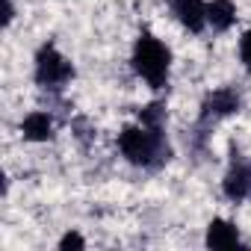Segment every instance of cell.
Listing matches in <instances>:
<instances>
[{"label":"cell","mask_w":251,"mask_h":251,"mask_svg":"<svg viewBox=\"0 0 251 251\" xmlns=\"http://www.w3.org/2000/svg\"><path fill=\"white\" fill-rule=\"evenodd\" d=\"M222 192L227 201L239 204L245 198H251V163L242 160L239 154H233L230 160V169L225 172V180H222Z\"/></svg>","instance_id":"5"},{"label":"cell","mask_w":251,"mask_h":251,"mask_svg":"<svg viewBox=\"0 0 251 251\" xmlns=\"http://www.w3.org/2000/svg\"><path fill=\"white\" fill-rule=\"evenodd\" d=\"M207 245H210V248H219V251L236 248V245H239V230H236V225H230L227 219H213V222L207 225Z\"/></svg>","instance_id":"8"},{"label":"cell","mask_w":251,"mask_h":251,"mask_svg":"<svg viewBox=\"0 0 251 251\" xmlns=\"http://www.w3.org/2000/svg\"><path fill=\"white\" fill-rule=\"evenodd\" d=\"M172 12L183 30H189L195 36L204 33V27H207V3L204 0H172Z\"/></svg>","instance_id":"6"},{"label":"cell","mask_w":251,"mask_h":251,"mask_svg":"<svg viewBox=\"0 0 251 251\" xmlns=\"http://www.w3.org/2000/svg\"><path fill=\"white\" fill-rule=\"evenodd\" d=\"M12 18H15V6H12L9 0H6V15H3V24L9 27V24H12Z\"/></svg>","instance_id":"13"},{"label":"cell","mask_w":251,"mask_h":251,"mask_svg":"<svg viewBox=\"0 0 251 251\" xmlns=\"http://www.w3.org/2000/svg\"><path fill=\"white\" fill-rule=\"evenodd\" d=\"M139 124H145V127L151 130H166V103H145L139 109Z\"/></svg>","instance_id":"10"},{"label":"cell","mask_w":251,"mask_h":251,"mask_svg":"<svg viewBox=\"0 0 251 251\" xmlns=\"http://www.w3.org/2000/svg\"><path fill=\"white\" fill-rule=\"evenodd\" d=\"M33 77H36V86L56 92V89H65V86L74 80V65H71L68 56L59 53V48H56L53 42H48V45H42V48L36 50Z\"/></svg>","instance_id":"3"},{"label":"cell","mask_w":251,"mask_h":251,"mask_svg":"<svg viewBox=\"0 0 251 251\" xmlns=\"http://www.w3.org/2000/svg\"><path fill=\"white\" fill-rule=\"evenodd\" d=\"M207 24L216 33H227L236 24V3L233 0H210L207 3Z\"/></svg>","instance_id":"9"},{"label":"cell","mask_w":251,"mask_h":251,"mask_svg":"<svg viewBox=\"0 0 251 251\" xmlns=\"http://www.w3.org/2000/svg\"><path fill=\"white\" fill-rule=\"evenodd\" d=\"M21 133H24L27 142H48V139L53 136V118H50V112L33 109L30 115H24V121H21Z\"/></svg>","instance_id":"7"},{"label":"cell","mask_w":251,"mask_h":251,"mask_svg":"<svg viewBox=\"0 0 251 251\" xmlns=\"http://www.w3.org/2000/svg\"><path fill=\"white\" fill-rule=\"evenodd\" d=\"M59 248H62V251H71V248H86V239H83L77 230H68V233L59 239Z\"/></svg>","instance_id":"12"},{"label":"cell","mask_w":251,"mask_h":251,"mask_svg":"<svg viewBox=\"0 0 251 251\" xmlns=\"http://www.w3.org/2000/svg\"><path fill=\"white\" fill-rule=\"evenodd\" d=\"M239 62H242V68L251 74V30L239 36Z\"/></svg>","instance_id":"11"},{"label":"cell","mask_w":251,"mask_h":251,"mask_svg":"<svg viewBox=\"0 0 251 251\" xmlns=\"http://www.w3.org/2000/svg\"><path fill=\"white\" fill-rule=\"evenodd\" d=\"M239 106H242L239 92L230 89V86H222V89L210 92V95L201 100V121H198V124H201V127H210V124H216V121H222V118L239 112Z\"/></svg>","instance_id":"4"},{"label":"cell","mask_w":251,"mask_h":251,"mask_svg":"<svg viewBox=\"0 0 251 251\" xmlns=\"http://www.w3.org/2000/svg\"><path fill=\"white\" fill-rule=\"evenodd\" d=\"M118 151L124 154L127 163L142 166V169H160L172 157L166 133L151 130L145 124H127V127L118 133Z\"/></svg>","instance_id":"1"},{"label":"cell","mask_w":251,"mask_h":251,"mask_svg":"<svg viewBox=\"0 0 251 251\" xmlns=\"http://www.w3.org/2000/svg\"><path fill=\"white\" fill-rule=\"evenodd\" d=\"M130 65L151 89H163L169 83V71H172V50L166 42H160L154 33L145 30V33H139V39L133 45Z\"/></svg>","instance_id":"2"}]
</instances>
